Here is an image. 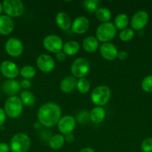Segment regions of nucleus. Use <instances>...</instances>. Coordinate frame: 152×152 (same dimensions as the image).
Segmentation results:
<instances>
[{
    "instance_id": "nucleus-1",
    "label": "nucleus",
    "mask_w": 152,
    "mask_h": 152,
    "mask_svg": "<svg viewBox=\"0 0 152 152\" xmlns=\"http://www.w3.org/2000/svg\"><path fill=\"white\" fill-rule=\"evenodd\" d=\"M61 117V107L54 102L44 104L39 108L37 112V118L40 124L49 128L58 124Z\"/></svg>"
},
{
    "instance_id": "nucleus-2",
    "label": "nucleus",
    "mask_w": 152,
    "mask_h": 152,
    "mask_svg": "<svg viewBox=\"0 0 152 152\" xmlns=\"http://www.w3.org/2000/svg\"><path fill=\"white\" fill-rule=\"evenodd\" d=\"M30 147V138L24 133L16 134L10 140V148L12 152H28Z\"/></svg>"
},
{
    "instance_id": "nucleus-3",
    "label": "nucleus",
    "mask_w": 152,
    "mask_h": 152,
    "mask_svg": "<svg viewBox=\"0 0 152 152\" xmlns=\"http://www.w3.org/2000/svg\"><path fill=\"white\" fill-rule=\"evenodd\" d=\"M117 29L112 22H104L101 24L96 30V39L101 42H108L113 39L116 34Z\"/></svg>"
},
{
    "instance_id": "nucleus-4",
    "label": "nucleus",
    "mask_w": 152,
    "mask_h": 152,
    "mask_svg": "<svg viewBox=\"0 0 152 152\" xmlns=\"http://www.w3.org/2000/svg\"><path fill=\"white\" fill-rule=\"evenodd\" d=\"M111 91L107 86H100L94 88L91 94V100L97 106H103L110 100Z\"/></svg>"
},
{
    "instance_id": "nucleus-5",
    "label": "nucleus",
    "mask_w": 152,
    "mask_h": 152,
    "mask_svg": "<svg viewBox=\"0 0 152 152\" xmlns=\"http://www.w3.org/2000/svg\"><path fill=\"white\" fill-rule=\"evenodd\" d=\"M22 111V102L16 96H10L4 103V112L12 119L19 117Z\"/></svg>"
},
{
    "instance_id": "nucleus-6",
    "label": "nucleus",
    "mask_w": 152,
    "mask_h": 152,
    "mask_svg": "<svg viewBox=\"0 0 152 152\" xmlns=\"http://www.w3.org/2000/svg\"><path fill=\"white\" fill-rule=\"evenodd\" d=\"M2 7L7 16L10 17H19L25 10L23 3L20 0H4Z\"/></svg>"
},
{
    "instance_id": "nucleus-7",
    "label": "nucleus",
    "mask_w": 152,
    "mask_h": 152,
    "mask_svg": "<svg viewBox=\"0 0 152 152\" xmlns=\"http://www.w3.org/2000/svg\"><path fill=\"white\" fill-rule=\"evenodd\" d=\"M90 63L85 58H78L72 62L71 65V72L73 77L77 78H84L89 73Z\"/></svg>"
},
{
    "instance_id": "nucleus-8",
    "label": "nucleus",
    "mask_w": 152,
    "mask_h": 152,
    "mask_svg": "<svg viewBox=\"0 0 152 152\" xmlns=\"http://www.w3.org/2000/svg\"><path fill=\"white\" fill-rule=\"evenodd\" d=\"M43 45L46 50L52 53H56V54L61 52L63 47L62 39L55 34H51L45 37Z\"/></svg>"
},
{
    "instance_id": "nucleus-9",
    "label": "nucleus",
    "mask_w": 152,
    "mask_h": 152,
    "mask_svg": "<svg viewBox=\"0 0 152 152\" xmlns=\"http://www.w3.org/2000/svg\"><path fill=\"white\" fill-rule=\"evenodd\" d=\"M5 50L8 55L13 57H18L21 56L23 52V44L19 39L12 37L5 43Z\"/></svg>"
},
{
    "instance_id": "nucleus-10",
    "label": "nucleus",
    "mask_w": 152,
    "mask_h": 152,
    "mask_svg": "<svg viewBox=\"0 0 152 152\" xmlns=\"http://www.w3.org/2000/svg\"><path fill=\"white\" fill-rule=\"evenodd\" d=\"M148 14L145 10H139L134 13L131 20V25L133 29L136 31H142L148 22Z\"/></svg>"
},
{
    "instance_id": "nucleus-11",
    "label": "nucleus",
    "mask_w": 152,
    "mask_h": 152,
    "mask_svg": "<svg viewBox=\"0 0 152 152\" xmlns=\"http://www.w3.org/2000/svg\"><path fill=\"white\" fill-rule=\"evenodd\" d=\"M58 130L62 134H67L72 132L76 126L75 119L70 115L64 116L60 119L58 123Z\"/></svg>"
},
{
    "instance_id": "nucleus-12",
    "label": "nucleus",
    "mask_w": 152,
    "mask_h": 152,
    "mask_svg": "<svg viewBox=\"0 0 152 152\" xmlns=\"http://www.w3.org/2000/svg\"><path fill=\"white\" fill-rule=\"evenodd\" d=\"M37 65L43 73H50L55 67L53 58L48 54H40L37 59Z\"/></svg>"
},
{
    "instance_id": "nucleus-13",
    "label": "nucleus",
    "mask_w": 152,
    "mask_h": 152,
    "mask_svg": "<svg viewBox=\"0 0 152 152\" xmlns=\"http://www.w3.org/2000/svg\"><path fill=\"white\" fill-rule=\"evenodd\" d=\"M0 71L3 76L9 80H13L19 74L17 65L10 61H4L0 65Z\"/></svg>"
},
{
    "instance_id": "nucleus-14",
    "label": "nucleus",
    "mask_w": 152,
    "mask_h": 152,
    "mask_svg": "<svg viewBox=\"0 0 152 152\" xmlns=\"http://www.w3.org/2000/svg\"><path fill=\"white\" fill-rule=\"evenodd\" d=\"M118 50L116 46L110 42L104 43L100 47V53L104 59L113 61L118 57Z\"/></svg>"
},
{
    "instance_id": "nucleus-15",
    "label": "nucleus",
    "mask_w": 152,
    "mask_h": 152,
    "mask_svg": "<svg viewBox=\"0 0 152 152\" xmlns=\"http://www.w3.org/2000/svg\"><path fill=\"white\" fill-rule=\"evenodd\" d=\"M89 27V22L83 16H78L72 24V31L77 34H83L87 31Z\"/></svg>"
},
{
    "instance_id": "nucleus-16",
    "label": "nucleus",
    "mask_w": 152,
    "mask_h": 152,
    "mask_svg": "<svg viewBox=\"0 0 152 152\" xmlns=\"http://www.w3.org/2000/svg\"><path fill=\"white\" fill-rule=\"evenodd\" d=\"M1 88L4 94L10 96H13L19 93L21 86L16 80H8L3 83Z\"/></svg>"
},
{
    "instance_id": "nucleus-17",
    "label": "nucleus",
    "mask_w": 152,
    "mask_h": 152,
    "mask_svg": "<svg viewBox=\"0 0 152 152\" xmlns=\"http://www.w3.org/2000/svg\"><path fill=\"white\" fill-rule=\"evenodd\" d=\"M14 28L13 21L10 16L7 15L0 16V34L8 35Z\"/></svg>"
},
{
    "instance_id": "nucleus-18",
    "label": "nucleus",
    "mask_w": 152,
    "mask_h": 152,
    "mask_svg": "<svg viewBox=\"0 0 152 152\" xmlns=\"http://www.w3.org/2000/svg\"><path fill=\"white\" fill-rule=\"evenodd\" d=\"M56 23L63 31H67L72 27V21L69 16L65 12H60L56 15Z\"/></svg>"
},
{
    "instance_id": "nucleus-19",
    "label": "nucleus",
    "mask_w": 152,
    "mask_h": 152,
    "mask_svg": "<svg viewBox=\"0 0 152 152\" xmlns=\"http://www.w3.org/2000/svg\"><path fill=\"white\" fill-rule=\"evenodd\" d=\"M76 87H77V80L75 77L72 76H69L64 78L60 85L61 90L66 94L72 92Z\"/></svg>"
},
{
    "instance_id": "nucleus-20",
    "label": "nucleus",
    "mask_w": 152,
    "mask_h": 152,
    "mask_svg": "<svg viewBox=\"0 0 152 152\" xmlns=\"http://www.w3.org/2000/svg\"><path fill=\"white\" fill-rule=\"evenodd\" d=\"M105 111L102 107L97 106L92 108V111L89 112V119L92 123L95 124L101 123L105 118Z\"/></svg>"
},
{
    "instance_id": "nucleus-21",
    "label": "nucleus",
    "mask_w": 152,
    "mask_h": 152,
    "mask_svg": "<svg viewBox=\"0 0 152 152\" xmlns=\"http://www.w3.org/2000/svg\"><path fill=\"white\" fill-rule=\"evenodd\" d=\"M98 40L94 37H87L83 42V48L88 53H93L98 48Z\"/></svg>"
},
{
    "instance_id": "nucleus-22",
    "label": "nucleus",
    "mask_w": 152,
    "mask_h": 152,
    "mask_svg": "<svg viewBox=\"0 0 152 152\" xmlns=\"http://www.w3.org/2000/svg\"><path fill=\"white\" fill-rule=\"evenodd\" d=\"M79 50H80V45L75 40L66 42L63 47V50L64 53L66 55H69V56L75 55L79 51Z\"/></svg>"
},
{
    "instance_id": "nucleus-23",
    "label": "nucleus",
    "mask_w": 152,
    "mask_h": 152,
    "mask_svg": "<svg viewBox=\"0 0 152 152\" xmlns=\"http://www.w3.org/2000/svg\"><path fill=\"white\" fill-rule=\"evenodd\" d=\"M65 142V139L62 134H55L49 140V146L54 150H58L63 147Z\"/></svg>"
},
{
    "instance_id": "nucleus-24",
    "label": "nucleus",
    "mask_w": 152,
    "mask_h": 152,
    "mask_svg": "<svg viewBox=\"0 0 152 152\" xmlns=\"http://www.w3.org/2000/svg\"><path fill=\"white\" fill-rule=\"evenodd\" d=\"M129 24V18L125 13H121L116 16L114 20V25L116 29L122 30L125 29Z\"/></svg>"
},
{
    "instance_id": "nucleus-25",
    "label": "nucleus",
    "mask_w": 152,
    "mask_h": 152,
    "mask_svg": "<svg viewBox=\"0 0 152 152\" xmlns=\"http://www.w3.org/2000/svg\"><path fill=\"white\" fill-rule=\"evenodd\" d=\"M95 16L97 19L102 22L103 23L108 22V21L111 18V12L106 7H100L95 12Z\"/></svg>"
},
{
    "instance_id": "nucleus-26",
    "label": "nucleus",
    "mask_w": 152,
    "mask_h": 152,
    "mask_svg": "<svg viewBox=\"0 0 152 152\" xmlns=\"http://www.w3.org/2000/svg\"><path fill=\"white\" fill-rule=\"evenodd\" d=\"M20 99L22 103L27 106H32L35 102V97L34 94L29 91H22L20 94Z\"/></svg>"
},
{
    "instance_id": "nucleus-27",
    "label": "nucleus",
    "mask_w": 152,
    "mask_h": 152,
    "mask_svg": "<svg viewBox=\"0 0 152 152\" xmlns=\"http://www.w3.org/2000/svg\"><path fill=\"white\" fill-rule=\"evenodd\" d=\"M77 89L80 94L88 93L90 89V83L86 78H80L77 81Z\"/></svg>"
},
{
    "instance_id": "nucleus-28",
    "label": "nucleus",
    "mask_w": 152,
    "mask_h": 152,
    "mask_svg": "<svg viewBox=\"0 0 152 152\" xmlns=\"http://www.w3.org/2000/svg\"><path fill=\"white\" fill-rule=\"evenodd\" d=\"M19 74L26 80H30L35 76V68L31 65H25L21 68V70L19 71Z\"/></svg>"
},
{
    "instance_id": "nucleus-29",
    "label": "nucleus",
    "mask_w": 152,
    "mask_h": 152,
    "mask_svg": "<svg viewBox=\"0 0 152 152\" xmlns=\"http://www.w3.org/2000/svg\"><path fill=\"white\" fill-rule=\"evenodd\" d=\"M98 5L99 1L98 0H85L83 1V6L89 13H95L98 9Z\"/></svg>"
},
{
    "instance_id": "nucleus-30",
    "label": "nucleus",
    "mask_w": 152,
    "mask_h": 152,
    "mask_svg": "<svg viewBox=\"0 0 152 152\" xmlns=\"http://www.w3.org/2000/svg\"><path fill=\"white\" fill-rule=\"evenodd\" d=\"M135 33L131 28H125L121 31L119 34V39L123 42H128L134 37Z\"/></svg>"
},
{
    "instance_id": "nucleus-31",
    "label": "nucleus",
    "mask_w": 152,
    "mask_h": 152,
    "mask_svg": "<svg viewBox=\"0 0 152 152\" xmlns=\"http://www.w3.org/2000/svg\"><path fill=\"white\" fill-rule=\"evenodd\" d=\"M142 88L148 93L152 92V75H148L145 77L141 83Z\"/></svg>"
},
{
    "instance_id": "nucleus-32",
    "label": "nucleus",
    "mask_w": 152,
    "mask_h": 152,
    "mask_svg": "<svg viewBox=\"0 0 152 152\" xmlns=\"http://www.w3.org/2000/svg\"><path fill=\"white\" fill-rule=\"evenodd\" d=\"M142 151L143 152H152V137H147L141 144Z\"/></svg>"
},
{
    "instance_id": "nucleus-33",
    "label": "nucleus",
    "mask_w": 152,
    "mask_h": 152,
    "mask_svg": "<svg viewBox=\"0 0 152 152\" xmlns=\"http://www.w3.org/2000/svg\"><path fill=\"white\" fill-rule=\"evenodd\" d=\"M89 114L86 111H82L79 112V114L77 116V120H78L79 123H85L89 120ZM90 120V119H89Z\"/></svg>"
},
{
    "instance_id": "nucleus-34",
    "label": "nucleus",
    "mask_w": 152,
    "mask_h": 152,
    "mask_svg": "<svg viewBox=\"0 0 152 152\" xmlns=\"http://www.w3.org/2000/svg\"><path fill=\"white\" fill-rule=\"evenodd\" d=\"M6 120V114L4 112V110L0 108V127L3 126Z\"/></svg>"
},
{
    "instance_id": "nucleus-35",
    "label": "nucleus",
    "mask_w": 152,
    "mask_h": 152,
    "mask_svg": "<svg viewBox=\"0 0 152 152\" xmlns=\"http://www.w3.org/2000/svg\"><path fill=\"white\" fill-rule=\"evenodd\" d=\"M20 86L21 87H22L25 89L30 88L31 86V82L30 81V80H26V79H25V80H23L21 82Z\"/></svg>"
},
{
    "instance_id": "nucleus-36",
    "label": "nucleus",
    "mask_w": 152,
    "mask_h": 152,
    "mask_svg": "<svg viewBox=\"0 0 152 152\" xmlns=\"http://www.w3.org/2000/svg\"><path fill=\"white\" fill-rule=\"evenodd\" d=\"M10 151V145L5 142H0V152H9Z\"/></svg>"
},
{
    "instance_id": "nucleus-37",
    "label": "nucleus",
    "mask_w": 152,
    "mask_h": 152,
    "mask_svg": "<svg viewBox=\"0 0 152 152\" xmlns=\"http://www.w3.org/2000/svg\"><path fill=\"white\" fill-rule=\"evenodd\" d=\"M128 57V54L126 51H124V50H122V51L119 52L118 53V58H119L120 60L124 61L126 60Z\"/></svg>"
},
{
    "instance_id": "nucleus-38",
    "label": "nucleus",
    "mask_w": 152,
    "mask_h": 152,
    "mask_svg": "<svg viewBox=\"0 0 152 152\" xmlns=\"http://www.w3.org/2000/svg\"><path fill=\"white\" fill-rule=\"evenodd\" d=\"M65 141H66L67 142H69V143H72V142H74L75 140V136L72 133L67 134L65 135Z\"/></svg>"
},
{
    "instance_id": "nucleus-39",
    "label": "nucleus",
    "mask_w": 152,
    "mask_h": 152,
    "mask_svg": "<svg viewBox=\"0 0 152 152\" xmlns=\"http://www.w3.org/2000/svg\"><path fill=\"white\" fill-rule=\"evenodd\" d=\"M56 58L58 61L60 62H63L66 59V54L64 53L63 51H61L56 54Z\"/></svg>"
},
{
    "instance_id": "nucleus-40",
    "label": "nucleus",
    "mask_w": 152,
    "mask_h": 152,
    "mask_svg": "<svg viewBox=\"0 0 152 152\" xmlns=\"http://www.w3.org/2000/svg\"><path fill=\"white\" fill-rule=\"evenodd\" d=\"M79 152H95L92 148H89V147H86V148H82Z\"/></svg>"
},
{
    "instance_id": "nucleus-41",
    "label": "nucleus",
    "mask_w": 152,
    "mask_h": 152,
    "mask_svg": "<svg viewBox=\"0 0 152 152\" xmlns=\"http://www.w3.org/2000/svg\"><path fill=\"white\" fill-rule=\"evenodd\" d=\"M138 34H139V37H142L143 36V31H142H142H138Z\"/></svg>"
},
{
    "instance_id": "nucleus-42",
    "label": "nucleus",
    "mask_w": 152,
    "mask_h": 152,
    "mask_svg": "<svg viewBox=\"0 0 152 152\" xmlns=\"http://www.w3.org/2000/svg\"><path fill=\"white\" fill-rule=\"evenodd\" d=\"M3 10V7H2V4H1V2H0V14H1V13L2 12Z\"/></svg>"
},
{
    "instance_id": "nucleus-43",
    "label": "nucleus",
    "mask_w": 152,
    "mask_h": 152,
    "mask_svg": "<svg viewBox=\"0 0 152 152\" xmlns=\"http://www.w3.org/2000/svg\"><path fill=\"white\" fill-rule=\"evenodd\" d=\"M0 80H1V77H0Z\"/></svg>"
}]
</instances>
